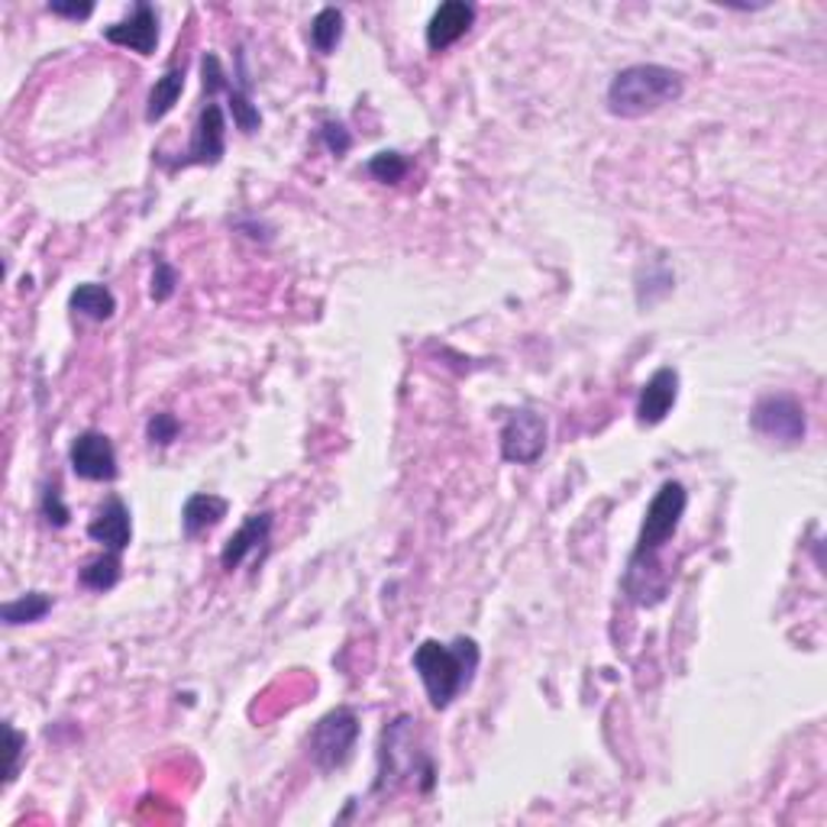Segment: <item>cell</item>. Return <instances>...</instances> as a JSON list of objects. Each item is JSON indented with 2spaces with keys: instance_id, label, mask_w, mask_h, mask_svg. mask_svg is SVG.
<instances>
[{
  "instance_id": "cell-1",
  "label": "cell",
  "mask_w": 827,
  "mask_h": 827,
  "mask_svg": "<svg viewBox=\"0 0 827 827\" xmlns=\"http://www.w3.org/2000/svg\"><path fill=\"white\" fill-rule=\"evenodd\" d=\"M482 660V650L472 637H456L453 643H440V640H424L414 650V669L427 689L431 708L443 711L450 708L463 689L472 686L475 669Z\"/></svg>"
},
{
  "instance_id": "cell-2",
  "label": "cell",
  "mask_w": 827,
  "mask_h": 827,
  "mask_svg": "<svg viewBox=\"0 0 827 827\" xmlns=\"http://www.w3.org/2000/svg\"><path fill=\"white\" fill-rule=\"evenodd\" d=\"M686 95V78L666 66H630L621 68L608 85V110L621 120H637L657 114L666 104Z\"/></svg>"
},
{
  "instance_id": "cell-3",
  "label": "cell",
  "mask_w": 827,
  "mask_h": 827,
  "mask_svg": "<svg viewBox=\"0 0 827 827\" xmlns=\"http://www.w3.org/2000/svg\"><path fill=\"white\" fill-rule=\"evenodd\" d=\"M686 504H689V492H686L682 482H672V479L662 482L660 492L653 495L647 514H643V528H640V536H637V547H633V557H630L624 582L653 569L657 553L676 536V530L682 524Z\"/></svg>"
},
{
  "instance_id": "cell-4",
  "label": "cell",
  "mask_w": 827,
  "mask_h": 827,
  "mask_svg": "<svg viewBox=\"0 0 827 827\" xmlns=\"http://www.w3.org/2000/svg\"><path fill=\"white\" fill-rule=\"evenodd\" d=\"M382 769H378V782L375 789H395L397 779L411 776L421 782V792H431L433 782H436V766L431 757L417 754L414 747V721L411 718H397L395 725H388V730L382 734Z\"/></svg>"
},
{
  "instance_id": "cell-5",
  "label": "cell",
  "mask_w": 827,
  "mask_h": 827,
  "mask_svg": "<svg viewBox=\"0 0 827 827\" xmlns=\"http://www.w3.org/2000/svg\"><path fill=\"white\" fill-rule=\"evenodd\" d=\"M360 718L353 708H336L331 715H324L311 737H307V750H311V760L321 772H333V769H343L346 762L353 760V750L360 744Z\"/></svg>"
},
{
  "instance_id": "cell-6",
  "label": "cell",
  "mask_w": 827,
  "mask_h": 827,
  "mask_svg": "<svg viewBox=\"0 0 827 827\" xmlns=\"http://www.w3.org/2000/svg\"><path fill=\"white\" fill-rule=\"evenodd\" d=\"M750 427L782 446H798L808 433L805 407L792 395H766L750 414Z\"/></svg>"
},
{
  "instance_id": "cell-7",
  "label": "cell",
  "mask_w": 827,
  "mask_h": 827,
  "mask_svg": "<svg viewBox=\"0 0 827 827\" xmlns=\"http://www.w3.org/2000/svg\"><path fill=\"white\" fill-rule=\"evenodd\" d=\"M227 152V117H224V107L220 104H204L198 114V124L191 130V142L188 149L166 163L168 171H178V168L191 166H217Z\"/></svg>"
},
{
  "instance_id": "cell-8",
  "label": "cell",
  "mask_w": 827,
  "mask_h": 827,
  "mask_svg": "<svg viewBox=\"0 0 827 827\" xmlns=\"http://www.w3.org/2000/svg\"><path fill=\"white\" fill-rule=\"evenodd\" d=\"M68 463L71 472L85 482H114L117 479V450L110 436L100 431L78 433L68 446Z\"/></svg>"
},
{
  "instance_id": "cell-9",
  "label": "cell",
  "mask_w": 827,
  "mask_h": 827,
  "mask_svg": "<svg viewBox=\"0 0 827 827\" xmlns=\"http://www.w3.org/2000/svg\"><path fill=\"white\" fill-rule=\"evenodd\" d=\"M547 450V421L533 411H514L501 427V456L508 463H536Z\"/></svg>"
},
{
  "instance_id": "cell-10",
  "label": "cell",
  "mask_w": 827,
  "mask_h": 827,
  "mask_svg": "<svg viewBox=\"0 0 827 827\" xmlns=\"http://www.w3.org/2000/svg\"><path fill=\"white\" fill-rule=\"evenodd\" d=\"M104 39L114 42V46H124V49H132L139 56H152L156 46H159V13L152 3H136L127 20L120 23H110L104 30Z\"/></svg>"
},
{
  "instance_id": "cell-11",
  "label": "cell",
  "mask_w": 827,
  "mask_h": 827,
  "mask_svg": "<svg viewBox=\"0 0 827 827\" xmlns=\"http://www.w3.org/2000/svg\"><path fill=\"white\" fill-rule=\"evenodd\" d=\"M676 397H679V372L662 365L657 368L637 397V421L647 424V427H657L669 417V411L676 407Z\"/></svg>"
},
{
  "instance_id": "cell-12",
  "label": "cell",
  "mask_w": 827,
  "mask_h": 827,
  "mask_svg": "<svg viewBox=\"0 0 827 827\" xmlns=\"http://www.w3.org/2000/svg\"><path fill=\"white\" fill-rule=\"evenodd\" d=\"M88 536L107 547L110 553H124L130 547L132 540V521H130V508L120 501V498H110L98 508V514L91 518L88 524Z\"/></svg>"
},
{
  "instance_id": "cell-13",
  "label": "cell",
  "mask_w": 827,
  "mask_h": 827,
  "mask_svg": "<svg viewBox=\"0 0 827 827\" xmlns=\"http://www.w3.org/2000/svg\"><path fill=\"white\" fill-rule=\"evenodd\" d=\"M475 20V7L465 0H446L433 10L431 23H427V49L431 52H443L453 42H460L469 27Z\"/></svg>"
},
{
  "instance_id": "cell-14",
  "label": "cell",
  "mask_w": 827,
  "mask_h": 827,
  "mask_svg": "<svg viewBox=\"0 0 827 827\" xmlns=\"http://www.w3.org/2000/svg\"><path fill=\"white\" fill-rule=\"evenodd\" d=\"M272 528H275V514H272V511L249 514V518L243 521V528L236 530L230 540H227V547H224V553H220V565H224L227 572L239 569L243 560H246L253 550H259V547L268 543Z\"/></svg>"
},
{
  "instance_id": "cell-15",
  "label": "cell",
  "mask_w": 827,
  "mask_h": 827,
  "mask_svg": "<svg viewBox=\"0 0 827 827\" xmlns=\"http://www.w3.org/2000/svg\"><path fill=\"white\" fill-rule=\"evenodd\" d=\"M227 511H230L227 498L207 495V492L191 495L185 501V508H181V530H185V536H198L204 530L217 528L227 518Z\"/></svg>"
},
{
  "instance_id": "cell-16",
  "label": "cell",
  "mask_w": 827,
  "mask_h": 827,
  "mask_svg": "<svg viewBox=\"0 0 827 827\" xmlns=\"http://www.w3.org/2000/svg\"><path fill=\"white\" fill-rule=\"evenodd\" d=\"M181 91H185V68L181 66H171L156 81V88L149 91V100H146V120L149 124H159L163 117H168L171 110H175V104L181 98Z\"/></svg>"
},
{
  "instance_id": "cell-17",
  "label": "cell",
  "mask_w": 827,
  "mask_h": 827,
  "mask_svg": "<svg viewBox=\"0 0 827 827\" xmlns=\"http://www.w3.org/2000/svg\"><path fill=\"white\" fill-rule=\"evenodd\" d=\"M68 304L71 311H78L81 317L88 321H110L114 311H117V298L107 285H98V282H85L78 285L71 295H68Z\"/></svg>"
},
{
  "instance_id": "cell-18",
  "label": "cell",
  "mask_w": 827,
  "mask_h": 827,
  "mask_svg": "<svg viewBox=\"0 0 827 827\" xmlns=\"http://www.w3.org/2000/svg\"><path fill=\"white\" fill-rule=\"evenodd\" d=\"M52 611V595L46 592H27V595L13 598L0 608V618L7 628H20V624H36Z\"/></svg>"
},
{
  "instance_id": "cell-19",
  "label": "cell",
  "mask_w": 827,
  "mask_h": 827,
  "mask_svg": "<svg viewBox=\"0 0 827 827\" xmlns=\"http://www.w3.org/2000/svg\"><path fill=\"white\" fill-rule=\"evenodd\" d=\"M120 575H124L120 557H117V553H104V557L91 560V563L78 572V582H81L85 589H91V592H110V589L120 582Z\"/></svg>"
},
{
  "instance_id": "cell-20",
  "label": "cell",
  "mask_w": 827,
  "mask_h": 827,
  "mask_svg": "<svg viewBox=\"0 0 827 827\" xmlns=\"http://www.w3.org/2000/svg\"><path fill=\"white\" fill-rule=\"evenodd\" d=\"M339 39H343V10L324 7V10L311 20V42H314L317 52L331 56L333 49L339 46Z\"/></svg>"
},
{
  "instance_id": "cell-21",
  "label": "cell",
  "mask_w": 827,
  "mask_h": 827,
  "mask_svg": "<svg viewBox=\"0 0 827 827\" xmlns=\"http://www.w3.org/2000/svg\"><path fill=\"white\" fill-rule=\"evenodd\" d=\"M227 98H230V114L236 130L253 136V132L263 127V114H259V107H256L253 100L246 98V91H239V88H233L230 85V88H227Z\"/></svg>"
},
{
  "instance_id": "cell-22",
  "label": "cell",
  "mask_w": 827,
  "mask_h": 827,
  "mask_svg": "<svg viewBox=\"0 0 827 827\" xmlns=\"http://www.w3.org/2000/svg\"><path fill=\"white\" fill-rule=\"evenodd\" d=\"M407 159L401 152H378L368 159V175L382 185H397L407 175Z\"/></svg>"
},
{
  "instance_id": "cell-23",
  "label": "cell",
  "mask_w": 827,
  "mask_h": 827,
  "mask_svg": "<svg viewBox=\"0 0 827 827\" xmlns=\"http://www.w3.org/2000/svg\"><path fill=\"white\" fill-rule=\"evenodd\" d=\"M39 514L46 518V524H49V528H68V521H71V511H68V504L62 501V492H59V485H46V492H42V501H39Z\"/></svg>"
},
{
  "instance_id": "cell-24",
  "label": "cell",
  "mask_w": 827,
  "mask_h": 827,
  "mask_svg": "<svg viewBox=\"0 0 827 827\" xmlns=\"http://www.w3.org/2000/svg\"><path fill=\"white\" fill-rule=\"evenodd\" d=\"M178 292V272H175V265L166 263L163 256L156 259V268H152V285H149V295L156 304H166L171 295Z\"/></svg>"
},
{
  "instance_id": "cell-25",
  "label": "cell",
  "mask_w": 827,
  "mask_h": 827,
  "mask_svg": "<svg viewBox=\"0 0 827 827\" xmlns=\"http://www.w3.org/2000/svg\"><path fill=\"white\" fill-rule=\"evenodd\" d=\"M178 433H181V424H178V417L168 414V411L152 414L149 424H146V436H149L152 446H168L171 440H178Z\"/></svg>"
},
{
  "instance_id": "cell-26",
  "label": "cell",
  "mask_w": 827,
  "mask_h": 827,
  "mask_svg": "<svg viewBox=\"0 0 827 827\" xmlns=\"http://www.w3.org/2000/svg\"><path fill=\"white\" fill-rule=\"evenodd\" d=\"M200 75H204V95L207 98H214L217 91H227L230 88V78H227V71H224L220 59L214 52H207L200 59Z\"/></svg>"
},
{
  "instance_id": "cell-27",
  "label": "cell",
  "mask_w": 827,
  "mask_h": 827,
  "mask_svg": "<svg viewBox=\"0 0 827 827\" xmlns=\"http://www.w3.org/2000/svg\"><path fill=\"white\" fill-rule=\"evenodd\" d=\"M321 139L327 142V149H331L336 159H343V156L353 149V136H349V130H346L343 124H336V120H327V124L321 127Z\"/></svg>"
},
{
  "instance_id": "cell-28",
  "label": "cell",
  "mask_w": 827,
  "mask_h": 827,
  "mask_svg": "<svg viewBox=\"0 0 827 827\" xmlns=\"http://www.w3.org/2000/svg\"><path fill=\"white\" fill-rule=\"evenodd\" d=\"M7 740H10V766H7V786L20 776V757H23V747H27V734H20V730L13 728V725H7Z\"/></svg>"
},
{
  "instance_id": "cell-29",
  "label": "cell",
  "mask_w": 827,
  "mask_h": 827,
  "mask_svg": "<svg viewBox=\"0 0 827 827\" xmlns=\"http://www.w3.org/2000/svg\"><path fill=\"white\" fill-rule=\"evenodd\" d=\"M49 10L68 20H88L95 13V3H49Z\"/></svg>"
}]
</instances>
